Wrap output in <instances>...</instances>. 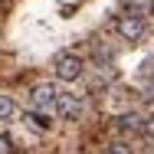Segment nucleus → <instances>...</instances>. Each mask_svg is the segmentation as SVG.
I'll return each mask as SVG.
<instances>
[{
	"label": "nucleus",
	"mask_w": 154,
	"mask_h": 154,
	"mask_svg": "<svg viewBox=\"0 0 154 154\" xmlns=\"http://www.w3.org/2000/svg\"><path fill=\"white\" fill-rule=\"evenodd\" d=\"M53 75H56L59 82H75V79L82 75V59H79L75 53H59L56 62H53Z\"/></svg>",
	"instance_id": "f257e3e1"
},
{
	"label": "nucleus",
	"mask_w": 154,
	"mask_h": 154,
	"mask_svg": "<svg viewBox=\"0 0 154 154\" xmlns=\"http://www.w3.org/2000/svg\"><path fill=\"white\" fill-rule=\"evenodd\" d=\"M56 85L53 82H43V85H36L30 92V105L33 112H39V115H53V108H56Z\"/></svg>",
	"instance_id": "f03ea898"
},
{
	"label": "nucleus",
	"mask_w": 154,
	"mask_h": 154,
	"mask_svg": "<svg viewBox=\"0 0 154 154\" xmlns=\"http://www.w3.org/2000/svg\"><path fill=\"white\" fill-rule=\"evenodd\" d=\"M53 115H59L66 122H79V118H82V102H79V95L56 92V108H53Z\"/></svg>",
	"instance_id": "7ed1b4c3"
},
{
	"label": "nucleus",
	"mask_w": 154,
	"mask_h": 154,
	"mask_svg": "<svg viewBox=\"0 0 154 154\" xmlns=\"http://www.w3.org/2000/svg\"><path fill=\"white\" fill-rule=\"evenodd\" d=\"M115 30H118V36H122L125 43H134V39L144 36V20L141 17H131V13H122L115 20Z\"/></svg>",
	"instance_id": "20e7f679"
},
{
	"label": "nucleus",
	"mask_w": 154,
	"mask_h": 154,
	"mask_svg": "<svg viewBox=\"0 0 154 154\" xmlns=\"http://www.w3.org/2000/svg\"><path fill=\"white\" fill-rule=\"evenodd\" d=\"M125 7H128V13L131 17H151V10H154V0H125Z\"/></svg>",
	"instance_id": "39448f33"
},
{
	"label": "nucleus",
	"mask_w": 154,
	"mask_h": 154,
	"mask_svg": "<svg viewBox=\"0 0 154 154\" xmlns=\"http://www.w3.org/2000/svg\"><path fill=\"white\" fill-rule=\"evenodd\" d=\"M118 128H122V131H141V118H138L134 112H131V115H122V118H118Z\"/></svg>",
	"instance_id": "423d86ee"
},
{
	"label": "nucleus",
	"mask_w": 154,
	"mask_h": 154,
	"mask_svg": "<svg viewBox=\"0 0 154 154\" xmlns=\"http://www.w3.org/2000/svg\"><path fill=\"white\" fill-rule=\"evenodd\" d=\"M26 122H33L36 128H39V131H46V128L53 125V122H46V115H39V112H33V108L26 112Z\"/></svg>",
	"instance_id": "0eeeda50"
},
{
	"label": "nucleus",
	"mask_w": 154,
	"mask_h": 154,
	"mask_svg": "<svg viewBox=\"0 0 154 154\" xmlns=\"http://www.w3.org/2000/svg\"><path fill=\"white\" fill-rule=\"evenodd\" d=\"M13 115V102H10V95H0V122H7Z\"/></svg>",
	"instance_id": "6e6552de"
},
{
	"label": "nucleus",
	"mask_w": 154,
	"mask_h": 154,
	"mask_svg": "<svg viewBox=\"0 0 154 154\" xmlns=\"http://www.w3.org/2000/svg\"><path fill=\"white\" fill-rule=\"evenodd\" d=\"M102 154H131V148H128V144H122V141H118V144H108V148H105V151Z\"/></svg>",
	"instance_id": "1a4fd4ad"
},
{
	"label": "nucleus",
	"mask_w": 154,
	"mask_h": 154,
	"mask_svg": "<svg viewBox=\"0 0 154 154\" xmlns=\"http://www.w3.org/2000/svg\"><path fill=\"white\" fill-rule=\"evenodd\" d=\"M141 131H144L148 138H154V112L148 115V118H144V122H141Z\"/></svg>",
	"instance_id": "9d476101"
},
{
	"label": "nucleus",
	"mask_w": 154,
	"mask_h": 154,
	"mask_svg": "<svg viewBox=\"0 0 154 154\" xmlns=\"http://www.w3.org/2000/svg\"><path fill=\"white\" fill-rule=\"evenodd\" d=\"M141 75L154 79V59H144V62H141Z\"/></svg>",
	"instance_id": "9b49d317"
},
{
	"label": "nucleus",
	"mask_w": 154,
	"mask_h": 154,
	"mask_svg": "<svg viewBox=\"0 0 154 154\" xmlns=\"http://www.w3.org/2000/svg\"><path fill=\"white\" fill-rule=\"evenodd\" d=\"M148 151H151V154H154V138H151V144H148Z\"/></svg>",
	"instance_id": "f8f14e48"
}]
</instances>
